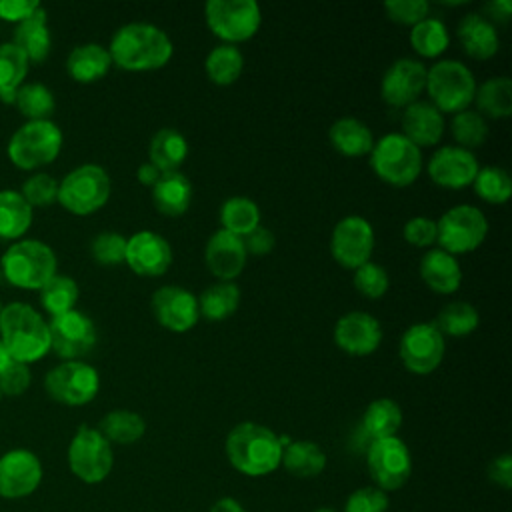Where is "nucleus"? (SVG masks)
<instances>
[{
	"label": "nucleus",
	"mask_w": 512,
	"mask_h": 512,
	"mask_svg": "<svg viewBox=\"0 0 512 512\" xmlns=\"http://www.w3.org/2000/svg\"><path fill=\"white\" fill-rule=\"evenodd\" d=\"M112 64L126 72H152L164 68L174 54L170 36L148 22L120 26L108 46Z\"/></svg>",
	"instance_id": "1"
},
{
	"label": "nucleus",
	"mask_w": 512,
	"mask_h": 512,
	"mask_svg": "<svg viewBox=\"0 0 512 512\" xmlns=\"http://www.w3.org/2000/svg\"><path fill=\"white\" fill-rule=\"evenodd\" d=\"M224 450L232 468L252 478L272 474L282 460L280 436L256 422L236 424L226 436Z\"/></svg>",
	"instance_id": "2"
},
{
	"label": "nucleus",
	"mask_w": 512,
	"mask_h": 512,
	"mask_svg": "<svg viewBox=\"0 0 512 512\" xmlns=\"http://www.w3.org/2000/svg\"><path fill=\"white\" fill-rule=\"evenodd\" d=\"M0 340L12 360L32 364L50 352L48 322L42 314L24 302L2 306Z\"/></svg>",
	"instance_id": "3"
},
{
	"label": "nucleus",
	"mask_w": 512,
	"mask_h": 512,
	"mask_svg": "<svg viewBox=\"0 0 512 512\" xmlns=\"http://www.w3.org/2000/svg\"><path fill=\"white\" fill-rule=\"evenodd\" d=\"M56 270L54 250L40 240H18L0 258L2 278L24 290H40Z\"/></svg>",
	"instance_id": "4"
},
{
	"label": "nucleus",
	"mask_w": 512,
	"mask_h": 512,
	"mask_svg": "<svg viewBox=\"0 0 512 512\" xmlns=\"http://www.w3.org/2000/svg\"><path fill=\"white\" fill-rule=\"evenodd\" d=\"M476 78L460 60H438L426 68V92L430 104L442 114H456L474 102Z\"/></svg>",
	"instance_id": "5"
},
{
	"label": "nucleus",
	"mask_w": 512,
	"mask_h": 512,
	"mask_svg": "<svg viewBox=\"0 0 512 512\" xmlns=\"http://www.w3.org/2000/svg\"><path fill=\"white\" fill-rule=\"evenodd\" d=\"M370 166L382 182L404 188L418 180L422 172V152L404 134L390 132L374 142Z\"/></svg>",
	"instance_id": "6"
},
{
	"label": "nucleus",
	"mask_w": 512,
	"mask_h": 512,
	"mask_svg": "<svg viewBox=\"0 0 512 512\" xmlns=\"http://www.w3.org/2000/svg\"><path fill=\"white\" fill-rule=\"evenodd\" d=\"M112 194V180L100 164H80L58 182V200L76 216L98 212Z\"/></svg>",
	"instance_id": "7"
},
{
	"label": "nucleus",
	"mask_w": 512,
	"mask_h": 512,
	"mask_svg": "<svg viewBox=\"0 0 512 512\" xmlns=\"http://www.w3.org/2000/svg\"><path fill=\"white\" fill-rule=\"evenodd\" d=\"M62 130L52 120H28L8 140V158L22 170L54 162L62 150Z\"/></svg>",
	"instance_id": "8"
},
{
	"label": "nucleus",
	"mask_w": 512,
	"mask_h": 512,
	"mask_svg": "<svg viewBox=\"0 0 512 512\" xmlns=\"http://www.w3.org/2000/svg\"><path fill=\"white\" fill-rule=\"evenodd\" d=\"M204 20L222 44L236 46L256 36L262 24V10L254 0H208L204 4Z\"/></svg>",
	"instance_id": "9"
},
{
	"label": "nucleus",
	"mask_w": 512,
	"mask_h": 512,
	"mask_svg": "<svg viewBox=\"0 0 512 512\" xmlns=\"http://www.w3.org/2000/svg\"><path fill=\"white\" fill-rule=\"evenodd\" d=\"M486 234L488 220L472 204L452 206L436 220V244L452 256L474 252L486 240Z\"/></svg>",
	"instance_id": "10"
},
{
	"label": "nucleus",
	"mask_w": 512,
	"mask_h": 512,
	"mask_svg": "<svg viewBox=\"0 0 512 512\" xmlns=\"http://www.w3.org/2000/svg\"><path fill=\"white\" fill-rule=\"evenodd\" d=\"M66 458L70 472L86 484H98L106 480L114 466L112 444L100 434L98 428L88 424L78 426L68 444Z\"/></svg>",
	"instance_id": "11"
},
{
	"label": "nucleus",
	"mask_w": 512,
	"mask_h": 512,
	"mask_svg": "<svg viewBox=\"0 0 512 512\" xmlns=\"http://www.w3.org/2000/svg\"><path fill=\"white\" fill-rule=\"evenodd\" d=\"M48 396L64 406H84L92 402L100 390V376L94 366L84 360H64L44 376Z\"/></svg>",
	"instance_id": "12"
},
{
	"label": "nucleus",
	"mask_w": 512,
	"mask_h": 512,
	"mask_svg": "<svg viewBox=\"0 0 512 512\" xmlns=\"http://www.w3.org/2000/svg\"><path fill=\"white\" fill-rule=\"evenodd\" d=\"M366 464L376 488L384 492L400 490L412 474V456L398 436L372 440L366 452Z\"/></svg>",
	"instance_id": "13"
},
{
	"label": "nucleus",
	"mask_w": 512,
	"mask_h": 512,
	"mask_svg": "<svg viewBox=\"0 0 512 512\" xmlns=\"http://www.w3.org/2000/svg\"><path fill=\"white\" fill-rule=\"evenodd\" d=\"M446 350V340L434 322H418L406 328L398 344V356L404 368L412 374L426 376L432 374Z\"/></svg>",
	"instance_id": "14"
},
{
	"label": "nucleus",
	"mask_w": 512,
	"mask_h": 512,
	"mask_svg": "<svg viewBox=\"0 0 512 512\" xmlns=\"http://www.w3.org/2000/svg\"><path fill=\"white\" fill-rule=\"evenodd\" d=\"M50 350L62 360H82L92 352L98 340L92 318L80 310L54 316L48 322Z\"/></svg>",
	"instance_id": "15"
},
{
	"label": "nucleus",
	"mask_w": 512,
	"mask_h": 512,
	"mask_svg": "<svg viewBox=\"0 0 512 512\" xmlns=\"http://www.w3.org/2000/svg\"><path fill=\"white\" fill-rule=\"evenodd\" d=\"M374 250V228L362 216H344L336 222L330 234V254L336 264L346 270L370 262Z\"/></svg>",
	"instance_id": "16"
},
{
	"label": "nucleus",
	"mask_w": 512,
	"mask_h": 512,
	"mask_svg": "<svg viewBox=\"0 0 512 512\" xmlns=\"http://www.w3.org/2000/svg\"><path fill=\"white\" fill-rule=\"evenodd\" d=\"M150 308L156 322L170 332H188L200 320L198 298L176 284L160 286L152 294Z\"/></svg>",
	"instance_id": "17"
},
{
	"label": "nucleus",
	"mask_w": 512,
	"mask_h": 512,
	"mask_svg": "<svg viewBox=\"0 0 512 512\" xmlns=\"http://www.w3.org/2000/svg\"><path fill=\"white\" fill-rule=\"evenodd\" d=\"M42 462L40 458L26 450L14 448L0 456V496L8 500L26 498L42 482Z\"/></svg>",
	"instance_id": "18"
},
{
	"label": "nucleus",
	"mask_w": 512,
	"mask_h": 512,
	"mask_svg": "<svg viewBox=\"0 0 512 512\" xmlns=\"http://www.w3.org/2000/svg\"><path fill=\"white\" fill-rule=\"evenodd\" d=\"M424 88L426 66L414 58L394 60L380 80V96L392 108H406L414 104Z\"/></svg>",
	"instance_id": "19"
},
{
	"label": "nucleus",
	"mask_w": 512,
	"mask_h": 512,
	"mask_svg": "<svg viewBox=\"0 0 512 512\" xmlns=\"http://www.w3.org/2000/svg\"><path fill=\"white\" fill-rule=\"evenodd\" d=\"M426 170L436 186L462 190L466 186H472L480 164L470 150H464L460 146H440L430 156Z\"/></svg>",
	"instance_id": "20"
},
{
	"label": "nucleus",
	"mask_w": 512,
	"mask_h": 512,
	"mask_svg": "<svg viewBox=\"0 0 512 512\" xmlns=\"http://www.w3.org/2000/svg\"><path fill=\"white\" fill-rule=\"evenodd\" d=\"M124 262L134 274L156 278L170 268L172 246L162 234L152 230H140L126 240Z\"/></svg>",
	"instance_id": "21"
},
{
	"label": "nucleus",
	"mask_w": 512,
	"mask_h": 512,
	"mask_svg": "<svg viewBox=\"0 0 512 512\" xmlns=\"http://www.w3.org/2000/svg\"><path fill=\"white\" fill-rule=\"evenodd\" d=\"M334 342L350 356H370L382 342V326L372 314L352 310L336 320Z\"/></svg>",
	"instance_id": "22"
},
{
	"label": "nucleus",
	"mask_w": 512,
	"mask_h": 512,
	"mask_svg": "<svg viewBox=\"0 0 512 512\" xmlns=\"http://www.w3.org/2000/svg\"><path fill=\"white\" fill-rule=\"evenodd\" d=\"M246 260L248 254L240 236L220 228L208 238L204 248V262L220 282H234V278L242 274Z\"/></svg>",
	"instance_id": "23"
},
{
	"label": "nucleus",
	"mask_w": 512,
	"mask_h": 512,
	"mask_svg": "<svg viewBox=\"0 0 512 512\" xmlns=\"http://www.w3.org/2000/svg\"><path fill=\"white\" fill-rule=\"evenodd\" d=\"M400 124H402L400 134H404L418 148L436 146L442 140L444 128H446L444 114L436 110L430 102H422V100H416L414 104L404 108Z\"/></svg>",
	"instance_id": "24"
},
{
	"label": "nucleus",
	"mask_w": 512,
	"mask_h": 512,
	"mask_svg": "<svg viewBox=\"0 0 512 512\" xmlns=\"http://www.w3.org/2000/svg\"><path fill=\"white\" fill-rule=\"evenodd\" d=\"M462 50L474 60H490L500 48L496 26L478 12L466 14L456 28Z\"/></svg>",
	"instance_id": "25"
},
{
	"label": "nucleus",
	"mask_w": 512,
	"mask_h": 512,
	"mask_svg": "<svg viewBox=\"0 0 512 512\" xmlns=\"http://www.w3.org/2000/svg\"><path fill=\"white\" fill-rule=\"evenodd\" d=\"M420 278L436 294H454L462 284V266L456 256L432 248L420 258Z\"/></svg>",
	"instance_id": "26"
},
{
	"label": "nucleus",
	"mask_w": 512,
	"mask_h": 512,
	"mask_svg": "<svg viewBox=\"0 0 512 512\" xmlns=\"http://www.w3.org/2000/svg\"><path fill=\"white\" fill-rule=\"evenodd\" d=\"M110 68H112V58L108 54V48L96 42L74 46L66 58L68 76L80 84H92L104 78Z\"/></svg>",
	"instance_id": "27"
},
{
	"label": "nucleus",
	"mask_w": 512,
	"mask_h": 512,
	"mask_svg": "<svg viewBox=\"0 0 512 512\" xmlns=\"http://www.w3.org/2000/svg\"><path fill=\"white\" fill-rule=\"evenodd\" d=\"M152 202L164 216H182L192 204V182L180 170L166 172L152 186Z\"/></svg>",
	"instance_id": "28"
},
{
	"label": "nucleus",
	"mask_w": 512,
	"mask_h": 512,
	"mask_svg": "<svg viewBox=\"0 0 512 512\" xmlns=\"http://www.w3.org/2000/svg\"><path fill=\"white\" fill-rule=\"evenodd\" d=\"M12 44L28 58V62L40 64L48 58L52 48V34L44 8H40L28 20L16 24Z\"/></svg>",
	"instance_id": "29"
},
{
	"label": "nucleus",
	"mask_w": 512,
	"mask_h": 512,
	"mask_svg": "<svg viewBox=\"0 0 512 512\" xmlns=\"http://www.w3.org/2000/svg\"><path fill=\"white\" fill-rule=\"evenodd\" d=\"M328 140L338 154L348 158L366 156L374 146V136L368 124L352 116H344L332 122L328 130Z\"/></svg>",
	"instance_id": "30"
},
{
	"label": "nucleus",
	"mask_w": 512,
	"mask_h": 512,
	"mask_svg": "<svg viewBox=\"0 0 512 512\" xmlns=\"http://www.w3.org/2000/svg\"><path fill=\"white\" fill-rule=\"evenodd\" d=\"M148 158L162 174L176 172L188 158V142L176 128H160L150 140Z\"/></svg>",
	"instance_id": "31"
},
{
	"label": "nucleus",
	"mask_w": 512,
	"mask_h": 512,
	"mask_svg": "<svg viewBox=\"0 0 512 512\" xmlns=\"http://www.w3.org/2000/svg\"><path fill=\"white\" fill-rule=\"evenodd\" d=\"M280 466H284L296 478H314L324 472L326 454L312 440H290L282 448Z\"/></svg>",
	"instance_id": "32"
},
{
	"label": "nucleus",
	"mask_w": 512,
	"mask_h": 512,
	"mask_svg": "<svg viewBox=\"0 0 512 512\" xmlns=\"http://www.w3.org/2000/svg\"><path fill=\"white\" fill-rule=\"evenodd\" d=\"M402 408L392 398H376L368 404V408L362 414L360 428L366 438L380 440L396 436V432L402 426Z\"/></svg>",
	"instance_id": "33"
},
{
	"label": "nucleus",
	"mask_w": 512,
	"mask_h": 512,
	"mask_svg": "<svg viewBox=\"0 0 512 512\" xmlns=\"http://www.w3.org/2000/svg\"><path fill=\"white\" fill-rule=\"evenodd\" d=\"M474 102L478 114L490 118H508L512 114V80L508 76H492L476 86Z\"/></svg>",
	"instance_id": "34"
},
{
	"label": "nucleus",
	"mask_w": 512,
	"mask_h": 512,
	"mask_svg": "<svg viewBox=\"0 0 512 512\" xmlns=\"http://www.w3.org/2000/svg\"><path fill=\"white\" fill-rule=\"evenodd\" d=\"M240 306V288L234 282H214L198 296V312L210 322L230 318Z\"/></svg>",
	"instance_id": "35"
},
{
	"label": "nucleus",
	"mask_w": 512,
	"mask_h": 512,
	"mask_svg": "<svg viewBox=\"0 0 512 512\" xmlns=\"http://www.w3.org/2000/svg\"><path fill=\"white\" fill-rule=\"evenodd\" d=\"M32 206L18 190H0V238L16 240L32 224Z\"/></svg>",
	"instance_id": "36"
},
{
	"label": "nucleus",
	"mask_w": 512,
	"mask_h": 512,
	"mask_svg": "<svg viewBox=\"0 0 512 512\" xmlns=\"http://www.w3.org/2000/svg\"><path fill=\"white\" fill-rule=\"evenodd\" d=\"M220 228L234 234V236H246L256 226H260V206L246 196H232L222 202L220 212Z\"/></svg>",
	"instance_id": "37"
},
{
	"label": "nucleus",
	"mask_w": 512,
	"mask_h": 512,
	"mask_svg": "<svg viewBox=\"0 0 512 512\" xmlns=\"http://www.w3.org/2000/svg\"><path fill=\"white\" fill-rule=\"evenodd\" d=\"M204 70L208 80L216 86H230L240 78L244 70V56L240 48L232 44H218L208 52Z\"/></svg>",
	"instance_id": "38"
},
{
	"label": "nucleus",
	"mask_w": 512,
	"mask_h": 512,
	"mask_svg": "<svg viewBox=\"0 0 512 512\" xmlns=\"http://www.w3.org/2000/svg\"><path fill=\"white\" fill-rule=\"evenodd\" d=\"M100 434L110 444H134L138 442L146 432L144 418L134 410H112L104 414V418L98 424Z\"/></svg>",
	"instance_id": "39"
},
{
	"label": "nucleus",
	"mask_w": 512,
	"mask_h": 512,
	"mask_svg": "<svg viewBox=\"0 0 512 512\" xmlns=\"http://www.w3.org/2000/svg\"><path fill=\"white\" fill-rule=\"evenodd\" d=\"M410 46L422 58H438L450 44V34L440 18H424L410 28Z\"/></svg>",
	"instance_id": "40"
},
{
	"label": "nucleus",
	"mask_w": 512,
	"mask_h": 512,
	"mask_svg": "<svg viewBox=\"0 0 512 512\" xmlns=\"http://www.w3.org/2000/svg\"><path fill=\"white\" fill-rule=\"evenodd\" d=\"M28 58L12 44H0V100L6 104L14 102L16 90L24 84L28 74Z\"/></svg>",
	"instance_id": "41"
},
{
	"label": "nucleus",
	"mask_w": 512,
	"mask_h": 512,
	"mask_svg": "<svg viewBox=\"0 0 512 512\" xmlns=\"http://www.w3.org/2000/svg\"><path fill=\"white\" fill-rule=\"evenodd\" d=\"M38 292H40V304L50 314V318L74 310L80 298L78 282L58 272Z\"/></svg>",
	"instance_id": "42"
},
{
	"label": "nucleus",
	"mask_w": 512,
	"mask_h": 512,
	"mask_svg": "<svg viewBox=\"0 0 512 512\" xmlns=\"http://www.w3.org/2000/svg\"><path fill=\"white\" fill-rule=\"evenodd\" d=\"M480 324V314L478 310L464 300H456L446 304L438 316L434 326L440 330V334L446 338H464L470 336Z\"/></svg>",
	"instance_id": "43"
},
{
	"label": "nucleus",
	"mask_w": 512,
	"mask_h": 512,
	"mask_svg": "<svg viewBox=\"0 0 512 512\" xmlns=\"http://www.w3.org/2000/svg\"><path fill=\"white\" fill-rule=\"evenodd\" d=\"M12 104L28 120H50L56 108L52 90L40 82H24L16 90Z\"/></svg>",
	"instance_id": "44"
},
{
	"label": "nucleus",
	"mask_w": 512,
	"mask_h": 512,
	"mask_svg": "<svg viewBox=\"0 0 512 512\" xmlns=\"http://www.w3.org/2000/svg\"><path fill=\"white\" fill-rule=\"evenodd\" d=\"M474 194L488 204H506L512 196V178L500 166H482L472 182Z\"/></svg>",
	"instance_id": "45"
},
{
	"label": "nucleus",
	"mask_w": 512,
	"mask_h": 512,
	"mask_svg": "<svg viewBox=\"0 0 512 512\" xmlns=\"http://www.w3.org/2000/svg\"><path fill=\"white\" fill-rule=\"evenodd\" d=\"M450 130H452V136L458 142V146L464 150H470V152H472V148L482 146L488 138L486 118L470 108L454 114V118L450 122Z\"/></svg>",
	"instance_id": "46"
},
{
	"label": "nucleus",
	"mask_w": 512,
	"mask_h": 512,
	"mask_svg": "<svg viewBox=\"0 0 512 512\" xmlns=\"http://www.w3.org/2000/svg\"><path fill=\"white\" fill-rule=\"evenodd\" d=\"M18 192L32 206V210L46 208L58 200V180L46 172H36L22 182Z\"/></svg>",
	"instance_id": "47"
},
{
	"label": "nucleus",
	"mask_w": 512,
	"mask_h": 512,
	"mask_svg": "<svg viewBox=\"0 0 512 512\" xmlns=\"http://www.w3.org/2000/svg\"><path fill=\"white\" fill-rule=\"evenodd\" d=\"M354 288L368 300L382 298L390 288V278L386 268L376 262H366L354 270Z\"/></svg>",
	"instance_id": "48"
},
{
	"label": "nucleus",
	"mask_w": 512,
	"mask_h": 512,
	"mask_svg": "<svg viewBox=\"0 0 512 512\" xmlns=\"http://www.w3.org/2000/svg\"><path fill=\"white\" fill-rule=\"evenodd\" d=\"M126 240L128 238L120 232H100L90 242V254L102 266L122 264L126 256Z\"/></svg>",
	"instance_id": "49"
},
{
	"label": "nucleus",
	"mask_w": 512,
	"mask_h": 512,
	"mask_svg": "<svg viewBox=\"0 0 512 512\" xmlns=\"http://www.w3.org/2000/svg\"><path fill=\"white\" fill-rule=\"evenodd\" d=\"M384 10L392 22L412 28L420 20L428 18L430 4L426 0H388L384 2Z\"/></svg>",
	"instance_id": "50"
},
{
	"label": "nucleus",
	"mask_w": 512,
	"mask_h": 512,
	"mask_svg": "<svg viewBox=\"0 0 512 512\" xmlns=\"http://www.w3.org/2000/svg\"><path fill=\"white\" fill-rule=\"evenodd\" d=\"M388 494L376 486H362L354 490L344 504V512H386Z\"/></svg>",
	"instance_id": "51"
},
{
	"label": "nucleus",
	"mask_w": 512,
	"mask_h": 512,
	"mask_svg": "<svg viewBox=\"0 0 512 512\" xmlns=\"http://www.w3.org/2000/svg\"><path fill=\"white\" fill-rule=\"evenodd\" d=\"M32 372L28 364L12 360L2 372H0V392L2 396H20L30 388Z\"/></svg>",
	"instance_id": "52"
},
{
	"label": "nucleus",
	"mask_w": 512,
	"mask_h": 512,
	"mask_svg": "<svg viewBox=\"0 0 512 512\" xmlns=\"http://www.w3.org/2000/svg\"><path fill=\"white\" fill-rule=\"evenodd\" d=\"M402 236L410 246L428 248L436 242V220L428 216H412L406 220Z\"/></svg>",
	"instance_id": "53"
},
{
	"label": "nucleus",
	"mask_w": 512,
	"mask_h": 512,
	"mask_svg": "<svg viewBox=\"0 0 512 512\" xmlns=\"http://www.w3.org/2000/svg\"><path fill=\"white\" fill-rule=\"evenodd\" d=\"M40 8L42 6L36 0H0V20L20 24L36 14Z\"/></svg>",
	"instance_id": "54"
},
{
	"label": "nucleus",
	"mask_w": 512,
	"mask_h": 512,
	"mask_svg": "<svg viewBox=\"0 0 512 512\" xmlns=\"http://www.w3.org/2000/svg\"><path fill=\"white\" fill-rule=\"evenodd\" d=\"M242 242H244V248H246L248 256H266L274 248L276 238L268 228H264L260 224L252 232L242 236Z\"/></svg>",
	"instance_id": "55"
},
{
	"label": "nucleus",
	"mask_w": 512,
	"mask_h": 512,
	"mask_svg": "<svg viewBox=\"0 0 512 512\" xmlns=\"http://www.w3.org/2000/svg\"><path fill=\"white\" fill-rule=\"evenodd\" d=\"M488 478H490L496 486H500V488H504V490H508V488L512 486V456H510L508 452L496 456V458L490 462V466H488Z\"/></svg>",
	"instance_id": "56"
},
{
	"label": "nucleus",
	"mask_w": 512,
	"mask_h": 512,
	"mask_svg": "<svg viewBox=\"0 0 512 512\" xmlns=\"http://www.w3.org/2000/svg\"><path fill=\"white\" fill-rule=\"evenodd\" d=\"M484 12H486V20H490L494 26L496 24H506L512 16V2L510 0H490L486 6H484Z\"/></svg>",
	"instance_id": "57"
},
{
	"label": "nucleus",
	"mask_w": 512,
	"mask_h": 512,
	"mask_svg": "<svg viewBox=\"0 0 512 512\" xmlns=\"http://www.w3.org/2000/svg\"><path fill=\"white\" fill-rule=\"evenodd\" d=\"M162 176V172L152 164V162H142L136 170V180L142 184V186H154L158 182V178Z\"/></svg>",
	"instance_id": "58"
},
{
	"label": "nucleus",
	"mask_w": 512,
	"mask_h": 512,
	"mask_svg": "<svg viewBox=\"0 0 512 512\" xmlns=\"http://www.w3.org/2000/svg\"><path fill=\"white\" fill-rule=\"evenodd\" d=\"M210 512H246V510H244V506L236 498L224 496V498H220V500H216L212 504Z\"/></svg>",
	"instance_id": "59"
},
{
	"label": "nucleus",
	"mask_w": 512,
	"mask_h": 512,
	"mask_svg": "<svg viewBox=\"0 0 512 512\" xmlns=\"http://www.w3.org/2000/svg\"><path fill=\"white\" fill-rule=\"evenodd\" d=\"M12 362V358H10V354H8V350H6V346L2 344V340H0V372L8 366Z\"/></svg>",
	"instance_id": "60"
},
{
	"label": "nucleus",
	"mask_w": 512,
	"mask_h": 512,
	"mask_svg": "<svg viewBox=\"0 0 512 512\" xmlns=\"http://www.w3.org/2000/svg\"><path fill=\"white\" fill-rule=\"evenodd\" d=\"M314 512H336V510H332V508H328V506H324V508H316Z\"/></svg>",
	"instance_id": "61"
},
{
	"label": "nucleus",
	"mask_w": 512,
	"mask_h": 512,
	"mask_svg": "<svg viewBox=\"0 0 512 512\" xmlns=\"http://www.w3.org/2000/svg\"><path fill=\"white\" fill-rule=\"evenodd\" d=\"M2 280H4V278H2V272H0V284H2Z\"/></svg>",
	"instance_id": "62"
},
{
	"label": "nucleus",
	"mask_w": 512,
	"mask_h": 512,
	"mask_svg": "<svg viewBox=\"0 0 512 512\" xmlns=\"http://www.w3.org/2000/svg\"><path fill=\"white\" fill-rule=\"evenodd\" d=\"M0 400H2V392H0Z\"/></svg>",
	"instance_id": "63"
},
{
	"label": "nucleus",
	"mask_w": 512,
	"mask_h": 512,
	"mask_svg": "<svg viewBox=\"0 0 512 512\" xmlns=\"http://www.w3.org/2000/svg\"><path fill=\"white\" fill-rule=\"evenodd\" d=\"M0 312H2V304H0Z\"/></svg>",
	"instance_id": "64"
}]
</instances>
